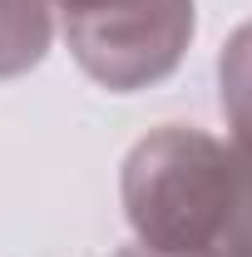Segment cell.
I'll return each instance as SVG.
<instances>
[{"label": "cell", "mask_w": 252, "mask_h": 257, "mask_svg": "<svg viewBox=\"0 0 252 257\" xmlns=\"http://www.w3.org/2000/svg\"><path fill=\"white\" fill-rule=\"evenodd\" d=\"M50 50V0H0V79L25 74Z\"/></svg>", "instance_id": "cell-3"}, {"label": "cell", "mask_w": 252, "mask_h": 257, "mask_svg": "<svg viewBox=\"0 0 252 257\" xmlns=\"http://www.w3.org/2000/svg\"><path fill=\"white\" fill-rule=\"evenodd\" d=\"M119 257H154V252H144V247H124Z\"/></svg>", "instance_id": "cell-5"}, {"label": "cell", "mask_w": 252, "mask_h": 257, "mask_svg": "<svg viewBox=\"0 0 252 257\" xmlns=\"http://www.w3.org/2000/svg\"><path fill=\"white\" fill-rule=\"evenodd\" d=\"M232 149L198 128H158L124 163V208L154 257H208L232 213Z\"/></svg>", "instance_id": "cell-1"}, {"label": "cell", "mask_w": 252, "mask_h": 257, "mask_svg": "<svg viewBox=\"0 0 252 257\" xmlns=\"http://www.w3.org/2000/svg\"><path fill=\"white\" fill-rule=\"evenodd\" d=\"M222 114L232 124V149H252V25L227 40L222 50Z\"/></svg>", "instance_id": "cell-4"}, {"label": "cell", "mask_w": 252, "mask_h": 257, "mask_svg": "<svg viewBox=\"0 0 252 257\" xmlns=\"http://www.w3.org/2000/svg\"><path fill=\"white\" fill-rule=\"evenodd\" d=\"M74 60L104 89H144L183 60L193 0H55Z\"/></svg>", "instance_id": "cell-2"}]
</instances>
